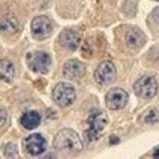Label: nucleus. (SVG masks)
Instances as JSON below:
<instances>
[{"instance_id": "423d86ee", "label": "nucleus", "mask_w": 159, "mask_h": 159, "mask_svg": "<svg viewBox=\"0 0 159 159\" xmlns=\"http://www.w3.org/2000/svg\"><path fill=\"white\" fill-rule=\"evenodd\" d=\"M24 149L29 155H33L38 156L41 153H44L47 149V141L41 134H33V135H29L26 140H24Z\"/></svg>"}, {"instance_id": "39448f33", "label": "nucleus", "mask_w": 159, "mask_h": 159, "mask_svg": "<svg viewBox=\"0 0 159 159\" xmlns=\"http://www.w3.org/2000/svg\"><path fill=\"white\" fill-rule=\"evenodd\" d=\"M134 90L138 96L150 99L158 93V81L155 77H141L135 83Z\"/></svg>"}, {"instance_id": "6ab92c4d", "label": "nucleus", "mask_w": 159, "mask_h": 159, "mask_svg": "<svg viewBox=\"0 0 159 159\" xmlns=\"http://www.w3.org/2000/svg\"><path fill=\"white\" fill-rule=\"evenodd\" d=\"M152 17H153V20H155L156 23H159V8L153 9V12H152Z\"/></svg>"}, {"instance_id": "9b49d317", "label": "nucleus", "mask_w": 159, "mask_h": 159, "mask_svg": "<svg viewBox=\"0 0 159 159\" xmlns=\"http://www.w3.org/2000/svg\"><path fill=\"white\" fill-rule=\"evenodd\" d=\"M20 30V21L12 14H5L0 17V32L5 35H14Z\"/></svg>"}, {"instance_id": "f8f14e48", "label": "nucleus", "mask_w": 159, "mask_h": 159, "mask_svg": "<svg viewBox=\"0 0 159 159\" xmlns=\"http://www.w3.org/2000/svg\"><path fill=\"white\" fill-rule=\"evenodd\" d=\"M63 74L71 80H78L84 75V65L78 60H69L63 68Z\"/></svg>"}, {"instance_id": "dca6fc26", "label": "nucleus", "mask_w": 159, "mask_h": 159, "mask_svg": "<svg viewBox=\"0 0 159 159\" xmlns=\"http://www.w3.org/2000/svg\"><path fill=\"white\" fill-rule=\"evenodd\" d=\"M143 122L147 125H155L159 122V110L153 108L150 111H147L146 114L143 116Z\"/></svg>"}, {"instance_id": "4468645a", "label": "nucleus", "mask_w": 159, "mask_h": 159, "mask_svg": "<svg viewBox=\"0 0 159 159\" xmlns=\"http://www.w3.org/2000/svg\"><path fill=\"white\" fill-rule=\"evenodd\" d=\"M15 77V66L14 63L8 60V59H3L0 60V81L3 83H11Z\"/></svg>"}, {"instance_id": "f3484780", "label": "nucleus", "mask_w": 159, "mask_h": 159, "mask_svg": "<svg viewBox=\"0 0 159 159\" xmlns=\"http://www.w3.org/2000/svg\"><path fill=\"white\" fill-rule=\"evenodd\" d=\"M5 156L6 158H17L18 156V152H17V147L14 144H8L5 147Z\"/></svg>"}, {"instance_id": "6e6552de", "label": "nucleus", "mask_w": 159, "mask_h": 159, "mask_svg": "<svg viewBox=\"0 0 159 159\" xmlns=\"http://www.w3.org/2000/svg\"><path fill=\"white\" fill-rule=\"evenodd\" d=\"M95 80L99 84H108L116 80V66L111 62H102L95 71Z\"/></svg>"}, {"instance_id": "1a4fd4ad", "label": "nucleus", "mask_w": 159, "mask_h": 159, "mask_svg": "<svg viewBox=\"0 0 159 159\" xmlns=\"http://www.w3.org/2000/svg\"><path fill=\"white\" fill-rule=\"evenodd\" d=\"M105 102L110 110H120L128 102V93L122 89H113L107 93Z\"/></svg>"}, {"instance_id": "7ed1b4c3", "label": "nucleus", "mask_w": 159, "mask_h": 159, "mask_svg": "<svg viewBox=\"0 0 159 159\" xmlns=\"http://www.w3.org/2000/svg\"><path fill=\"white\" fill-rule=\"evenodd\" d=\"M53 99L60 107H68L75 101V89L68 83H59L53 90Z\"/></svg>"}, {"instance_id": "f257e3e1", "label": "nucleus", "mask_w": 159, "mask_h": 159, "mask_svg": "<svg viewBox=\"0 0 159 159\" xmlns=\"http://www.w3.org/2000/svg\"><path fill=\"white\" fill-rule=\"evenodd\" d=\"M54 147H56V150L62 152V153L74 155L83 149V141L75 131L62 129L54 138Z\"/></svg>"}, {"instance_id": "f03ea898", "label": "nucleus", "mask_w": 159, "mask_h": 159, "mask_svg": "<svg viewBox=\"0 0 159 159\" xmlns=\"http://www.w3.org/2000/svg\"><path fill=\"white\" fill-rule=\"evenodd\" d=\"M107 116L104 113H93V114L89 117V129L84 132V141L90 144L92 141H95L98 138L99 132H102L107 126Z\"/></svg>"}, {"instance_id": "20e7f679", "label": "nucleus", "mask_w": 159, "mask_h": 159, "mask_svg": "<svg viewBox=\"0 0 159 159\" xmlns=\"http://www.w3.org/2000/svg\"><path fill=\"white\" fill-rule=\"evenodd\" d=\"M27 63H29V68L33 72L45 74V72H48V69H50L51 57H50V54L42 53V51L29 53L27 54Z\"/></svg>"}, {"instance_id": "ddd939ff", "label": "nucleus", "mask_w": 159, "mask_h": 159, "mask_svg": "<svg viewBox=\"0 0 159 159\" xmlns=\"http://www.w3.org/2000/svg\"><path fill=\"white\" fill-rule=\"evenodd\" d=\"M146 42V36L143 33L141 30H138V29H131L128 33H126V44L128 47H131V48H140L143 47Z\"/></svg>"}, {"instance_id": "9d476101", "label": "nucleus", "mask_w": 159, "mask_h": 159, "mask_svg": "<svg viewBox=\"0 0 159 159\" xmlns=\"http://www.w3.org/2000/svg\"><path fill=\"white\" fill-rule=\"evenodd\" d=\"M59 41H60V45L65 47L66 50H69V51H75L77 48H78L80 45V35L75 32V30H71V29H68V30H63L60 36H59Z\"/></svg>"}, {"instance_id": "2eb2a0df", "label": "nucleus", "mask_w": 159, "mask_h": 159, "mask_svg": "<svg viewBox=\"0 0 159 159\" xmlns=\"http://www.w3.org/2000/svg\"><path fill=\"white\" fill-rule=\"evenodd\" d=\"M41 123V114L38 111H27L21 116V125L26 129H35L38 125Z\"/></svg>"}, {"instance_id": "a211bd4d", "label": "nucleus", "mask_w": 159, "mask_h": 159, "mask_svg": "<svg viewBox=\"0 0 159 159\" xmlns=\"http://www.w3.org/2000/svg\"><path fill=\"white\" fill-rule=\"evenodd\" d=\"M6 120H8V114L3 108H0V128H3L6 125Z\"/></svg>"}, {"instance_id": "0eeeda50", "label": "nucleus", "mask_w": 159, "mask_h": 159, "mask_svg": "<svg viewBox=\"0 0 159 159\" xmlns=\"http://www.w3.org/2000/svg\"><path fill=\"white\" fill-rule=\"evenodd\" d=\"M53 32V23L47 17H36L32 21V33L38 39H44L51 35Z\"/></svg>"}]
</instances>
